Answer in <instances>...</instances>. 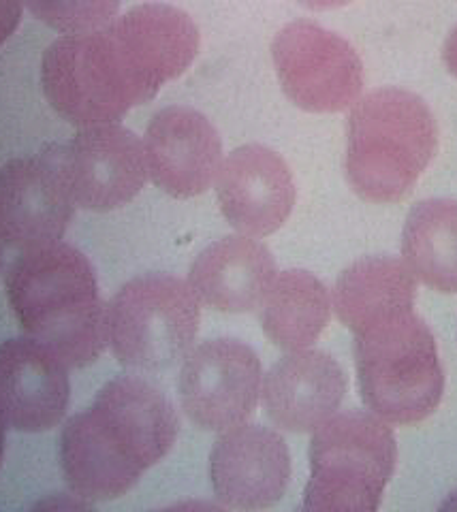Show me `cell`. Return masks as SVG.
I'll use <instances>...</instances> for the list:
<instances>
[{"mask_svg": "<svg viewBox=\"0 0 457 512\" xmlns=\"http://www.w3.org/2000/svg\"><path fill=\"white\" fill-rule=\"evenodd\" d=\"M178 431V410L161 387L137 374L116 376L62 427V474L86 502L122 498L169 455Z\"/></svg>", "mask_w": 457, "mask_h": 512, "instance_id": "cell-1", "label": "cell"}, {"mask_svg": "<svg viewBox=\"0 0 457 512\" xmlns=\"http://www.w3.org/2000/svg\"><path fill=\"white\" fill-rule=\"evenodd\" d=\"M7 297L22 329L80 370L109 346L107 306L88 256L69 244L18 252L7 269Z\"/></svg>", "mask_w": 457, "mask_h": 512, "instance_id": "cell-2", "label": "cell"}, {"mask_svg": "<svg viewBox=\"0 0 457 512\" xmlns=\"http://www.w3.org/2000/svg\"><path fill=\"white\" fill-rule=\"evenodd\" d=\"M438 152V126L419 94L376 88L351 107L346 122V180L370 203L411 195Z\"/></svg>", "mask_w": 457, "mask_h": 512, "instance_id": "cell-3", "label": "cell"}, {"mask_svg": "<svg viewBox=\"0 0 457 512\" xmlns=\"http://www.w3.org/2000/svg\"><path fill=\"white\" fill-rule=\"evenodd\" d=\"M41 86L56 114L77 128L118 122L159 94L109 24L65 35L47 47Z\"/></svg>", "mask_w": 457, "mask_h": 512, "instance_id": "cell-4", "label": "cell"}, {"mask_svg": "<svg viewBox=\"0 0 457 512\" xmlns=\"http://www.w3.org/2000/svg\"><path fill=\"white\" fill-rule=\"evenodd\" d=\"M357 387L364 406L391 425L432 416L445 393V370L428 323L404 310L355 333Z\"/></svg>", "mask_w": 457, "mask_h": 512, "instance_id": "cell-5", "label": "cell"}, {"mask_svg": "<svg viewBox=\"0 0 457 512\" xmlns=\"http://www.w3.org/2000/svg\"><path fill=\"white\" fill-rule=\"evenodd\" d=\"M308 512H376L398 466L391 423L366 410L336 412L312 431Z\"/></svg>", "mask_w": 457, "mask_h": 512, "instance_id": "cell-6", "label": "cell"}, {"mask_svg": "<svg viewBox=\"0 0 457 512\" xmlns=\"http://www.w3.org/2000/svg\"><path fill=\"white\" fill-rule=\"evenodd\" d=\"M201 303L186 280L144 274L107 303V335L116 361L131 372H167L195 346Z\"/></svg>", "mask_w": 457, "mask_h": 512, "instance_id": "cell-7", "label": "cell"}, {"mask_svg": "<svg viewBox=\"0 0 457 512\" xmlns=\"http://www.w3.org/2000/svg\"><path fill=\"white\" fill-rule=\"evenodd\" d=\"M272 60L287 99L308 114H338L364 90V62L344 37L297 20L272 41Z\"/></svg>", "mask_w": 457, "mask_h": 512, "instance_id": "cell-8", "label": "cell"}, {"mask_svg": "<svg viewBox=\"0 0 457 512\" xmlns=\"http://www.w3.org/2000/svg\"><path fill=\"white\" fill-rule=\"evenodd\" d=\"M257 350L235 338L206 340L188 350L178 372V399L188 421L206 431L246 423L261 402Z\"/></svg>", "mask_w": 457, "mask_h": 512, "instance_id": "cell-9", "label": "cell"}, {"mask_svg": "<svg viewBox=\"0 0 457 512\" xmlns=\"http://www.w3.org/2000/svg\"><path fill=\"white\" fill-rule=\"evenodd\" d=\"M54 150L69 195L84 210H118L146 186L144 141L122 124L80 128L71 141L54 143Z\"/></svg>", "mask_w": 457, "mask_h": 512, "instance_id": "cell-10", "label": "cell"}, {"mask_svg": "<svg viewBox=\"0 0 457 512\" xmlns=\"http://www.w3.org/2000/svg\"><path fill=\"white\" fill-rule=\"evenodd\" d=\"M75 201L62 178L54 143L0 167V237L9 250L56 244L69 229Z\"/></svg>", "mask_w": 457, "mask_h": 512, "instance_id": "cell-11", "label": "cell"}, {"mask_svg": "<svg viewBox=\"0 0 457 512\" xmlns=\"http://www.w3.org/2000/svg\"><path fill=\"white\" fill-rule=\"evenodd\" d=\"M291 451L276 429L240 423L220 431L210 453L216 500L235 510H263L278 504L291 480Z\"/></svg>", "mask_w": 457, "mask_h": 512, "instance_id": "cell-12", "label": "cell"}, {"mask_svg": "<svg viewBox=\"0 0 457 512\" xmlns=\"http://www.w3.org/2000/svg\"><path fill=\"white\" fill-rule=\"evenodd\" d=\"M148 178L173 199L206 192L223 165V141L201 111L171 105L150 118L144 135Z\"/></svg>", "mask_w": 457, "mask_h": 512, "instance_id": "cell-13", "label": "cell"}, {"mask_svg": "<svg viewBox=\"0 0 457 512\" xmlns=\"http://www.w3.org/2000/svg\"><path fill=\"white\" fill-rule=\"evenodd\" d=\"M216 197L235 231L259 239L289 220L297 190L285 158L261 143H248L220 165Z\"/></svg>", "mask_w": 457, "mask_h": 512, "instance_id": "cell-14", "label": "cell"}, {"mask_svg": "<svg viewBox=\"0 0 457 512\" xmlns=\"http://www.w3.org/2000/svg\"><path fill=\"white\" fill-rule=\"evenodd\" d=\"M69 402V367L54 350L30 335L0 344V421L9 429H52L67 416Z\"/></svg>", "mask_w": 457, "mask_h": 512, "instance_id": "cell-15", "label": "cell"}, {"mask_svg": "<svg viewBox=\"0 0 457 512\" xmlns=\"http://www.w3.org/2000/svg\"><path fill=\"white\" fill-rule=\"evenodd\" d=\"M349 393V376L325 350L304 348L282 355L261 384V406L274 427L312 434L340 410Z\"/></svg>", "mask_w": 457, "mask_h": 512, "instance_id": "cell-16", "label": "cell"}, {"mask_svg": "<svg viewBox=\"0 0 457 512\" xmlns=\"http://www.w3.org/2000/svg\"><path fill=\"white\" fill-rule=\"evenodd\" d=\"M278 274L276 261L257 237L227 235L201 250L188 271V286L201 306L244 314L261 306Z\"/></svg>", "mask_w": 457, "mask_h": 512, "instance_id": "cell-17", "label": "cell"}, {"mask_svg": "<svg viewBox=\"0 0 457 512\" xmlns=\"http://www.w3.org/2000/svg\"><path fill=\"white\" fill-rule=\"evenodd\" d=\"M109 24L129 45L156 90L178 79L199 54V28L191 15L178 7L137 5Z\"/></svg>", "mask_w": 457, "mask_h": 512, "instance_id": "cell-18", "label": "cell"}, {"mask_svg": "<svg viewBox=\"0 0 457 512\" xmlns=\"http://www.w3.org/2000/svg\"><path fill=\"white\" fill-rule=\"evenodd\" d=\"M417 288L402 256H364L338 276L332 308L346 329L359 333L385 316L415 310Z\"/></svg>", "mask_w": 457, "mask_h": 512, "instance_id": "cell-19", "label": "cell"}, {"mask_svg": "<svg viewBox=\"0 0 457 512\" xmlns=\"http://www.w3.org/2000/svg\"><path fill=\"white\" fill-rule=\"evenodd\" d=\"M265 338L285 352L310 348L332 320V293L306 269L276 274L261 301Z\"/></svg>", "mask_w": 457, "mask_h": 512, "instance_id": "cell-20", "label": "cell"}, {"mask_svg": "<svg viewBox=\"0 0 457 512\" xmlns=\"http://www.w3.org/2000/svg\"><path fill=\"white\" fill-rule=\"evenodd\" d=\"M402 261L415 280L436 293H457V199L415 203L404 220Z\"/></svg>", "mask_w": 457, "mask_h": 512, "instance_id": "cell-21", "label": "cell"}, {"mask_svg": "<svg viewBox=\"0 0 457 512\" xmlns=\"http://www.w3.org/2000/svg\"><path fill=\"white\" fill-rule=\"evenodd\" d=\"M122 0H24L28 11L52 30L77 35L107 26Z\"/></svg>", "mask_w": 457, "mask_h": 512, "instance_id": "cell-22", "label": "cell"}, {"mask_svg": "<svg viewBox=\"0 0 457 512\" xmlns=\"http://www.w3.org/2000/svg\"><path fill=\"white\" fill-rule=\"evenodd\" d=\"M24 0H0V45H3L22 20Z\"/></svg>", "mask_w": 457, "mask_h": 512, "instance_id": "cell-23", "label": "cell"}, {"mask_svg": "<svg viewBox=\"0 0 457 512\" xmlns=\"http://www.w3.org/2000/svg\"><path fill=\"white\" fill-rule=\"evenodd\" d=\"M443 60L447 71L457 79V26L449 32V37L443 47Z\"/></svg>", "mask_w": 457, "mask_h": 512, "instance_id": "cell-24", "label": "cell"}, {"mask_svg": "<svg viewBox=\"0 0 457 512\" xmlns=\"http://www.w3.org/2000/svg\"><path fill=\"white\" fill-rule=\"evenodd\" d=\"M299 5L312 9V11H327V9H338L353 3V0H297Z\"/></svg>", "mask_w": 457, "mask_h": 512, "instance_id": "cell-25", "label": "cell"}, {"mask_svg": "<svg viewBox=\"0 0 457 512\" xmlns=\"http://www.w3.org/2000/svg\"><path fill=\"white\" fill-rule=\"evenodd\" d=\"M5 440H7V425L0 421V466H3V457H5Z\"/></svg>", "mask_w": 457, "mask_h": 512, "instance_id": "cell-26", "label": "cell"}]
</instances>
